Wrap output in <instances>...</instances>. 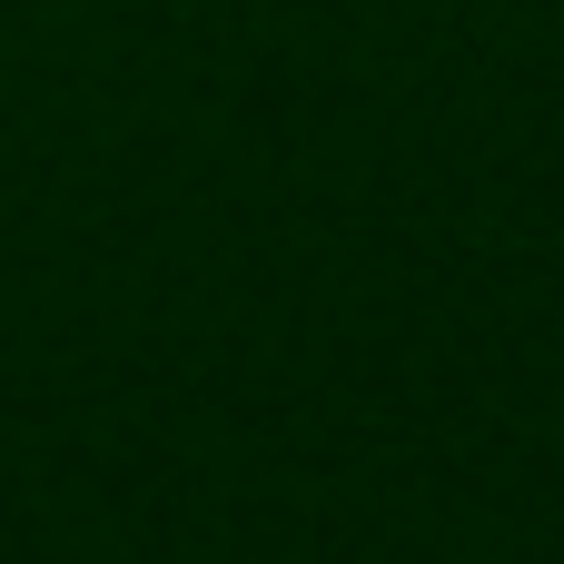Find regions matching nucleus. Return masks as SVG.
Segmentation results:
<instances>
[]
</instances>
